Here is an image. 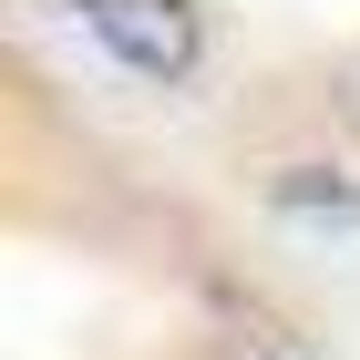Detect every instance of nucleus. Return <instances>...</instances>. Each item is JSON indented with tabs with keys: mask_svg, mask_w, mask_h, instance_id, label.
Wrapping results in <instances>:
<instances>
[{
	"mask_svg": "<svg viewBox=\"0 0 360 360\" xmlns=\"http://www.w3.org/2000/svg\"><path fill=\"white\" fill-rule=\"evenodd\" d=\"M72 11L93 21V41L113 62H134L155 83H186L195 72V11L186 0H72Z\"/></svg>",
	"mask_w": 360,
	"mask_h": 360,
	"instance_id": "f257e3e1",
	"label": "nucleus"
},
{
	"mask_svg": "<svg viewBox=\"0 0 360 360\" xmlns=\"http://www.w3.org/2000/svg\"><path fill=\"white\" fill-rule=\"evenodd\" d=\"M278 217H299V226H360V186L330 165H288L278 175Z\"/></svg>",
	"mask_w": 360,
	"mask_h": 360,
	"instance_id": "f03ea898",
	"label": "nucleus"
}]
</instances>
